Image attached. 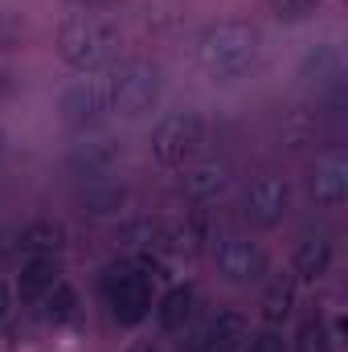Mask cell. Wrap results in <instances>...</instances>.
<instances>
[{
    "label": "cell",
    "instance_id": "obj_1",
    "mask_svg": "<svg viewBox=\"0 0 348 352\" xmlns=\"http://www.w3.org/2000/svg\"><path fill=\"white\" fill-rule=\"evenodd\" d=\"M262 37L250 21H213L197 37V66L213 82H238L259 66Z\"/></svg>",
    "mask_w": 348,
    "mask_h": 352
},
{
    "label": "cell",
    "instance_id": "obj_2",
    "mask_svg": "<svg viewBox=\"0 0 348 352\" xmlns=\"http://www.w3.org/2000/svg\"><path fill=\"white\" fill-rule=\"evenodd\" d=\"M123 41V29L111 12H66L58 25V58L78 70V74H98L115 62Z\"/></svg>",
    "mask_w": 348,
    "mask_h": 352
},
{
    "label": "cell",
    "instance_id": "obj_3",
    "mask_svg": "<svg viewBox=\"0 0 348 352\" xmlns=\"http://www.w3.org/2000/svg\"><path fill=\"white\" fill-rule=\"evenodd\" d=\"M160 274H164V266L156 258H148V254L111 263L102 270V299H107L111 316L123 328H135L140 320L152 316V307H156V278Z\"/></svg>",
    "mask_w": 348,
    "mask_h": 352
},
{
    "label": "cell",
    "instance_id": "obj_4",
    "mask_svg": "<svg viewBox=\"0 0 348 352\" xmlns=\"http://www.w3.org/2000/svg\"><path fill=\"white\" fill-rule=\"evenodd\" d=\"M209 144V123L201 111H168L156 127H152V160L160 168H188L193 160H201Z\"/></svg>",
    "mask_w": 348,
    "mask_h": 352
},
{
    "label": "cell",
    "instance_id": "obj_5",
    "mask_svg": "<svg viewBox=\"0 0 348 352\" xmlns=\"http://www.w3.org/2000/svg\"><path fill=\"white\" fill-rule=\"evenodd\" d=\"M107 87H111V107L123 119H140L160 102L164 90V74L156 62L148 58H127L115 70H107Z\"/></svg>",
    "mask_w": 348,
    "mask_h": 352
},
{
    "label": "cell",
    "instance_id": "obj_6",
    "mask_svg": "<svg viewBox=\"0 0 348 352\" xmlns=\"http://www.w3.org/2000/svg\"><path fill=\"white\" fill-rule=\"evenodd\" d=\"M58 115H62V123L74 127V131H94L98 123H107V119L115 115V107H111V87H107V70L83 74L78 82H70V87L62 90V98H58Z\"/></svg>",
    "mask_w": 348,
    "mask_h": 352
},
{
    "label": "cell",
    "instance_id": "obj_7",
    "mask_svg": "<svg viewBox=\"0 0 348 352\" xmlns=\"http://www.w3.org/2000/svg\"><path fill=\"white\" fill-rule=\"evenodd\" d=\"M213 263H217V270H221L226 283H238V287L259 283L262 274H266V254H262V246L250 234H234V230L213 238Z\"/></svg>",
    "mask_w": 348,
    "mask_h": 352
},
{
    "label": "cell",
    "instance_id": "obj_8",
    "mask_svg": "<svg viewBox=\"0 0 348 352\" xmlns=\"http://www.w3.org/2000/svg\"><path fill=\"white\" fill-rule=\"evenodd\" d=\"M287 209H291V184L283 176L259 173V176L246 180V188H242V213H246L250 226L274 230L287 217Z\"/></svg>",
    "mask_w": 348,
    "mask_h": 352
},
{
    "label": "cell",
    "instance_id": "obj_9",
    "mask_svg": "<svg viewBox=\"0 0 348 352\" xmlns=\"http://www.w3.org/2000/svg\"><path fill=\"white\" fill-rule=\"evenodd\" d=\"M123 164V144L115 135H87L83 144H74V152L66 156V173L78 180H102Z\"/></svg>",
    "mask_w": 348,
    "mask_h": 352
},
{
    "label": "cell",
    "instance_id": "obj_10",
    "mask_svg": "<svg viewBox=\"0 0 348 352\" xmlns=\"http://www.w3.org/2000/svg\"><path fill=\"white\" fill-rule=\"evenodd\" d=\"M345 74H348L345 54H340V45H332V41L312 45V50L303 54V62H299V78L316 90L320 98H336V94L345 90Z\"/></svg>",
    "mask_w": 348,
    "mask_h": 352
},
{
    "label": "cell",
    "instance_id": "obj_11",
    "mask_svg": "<svg viewBox=\"0 0 348 352\" xmlns=\"http://www.w3.org/2000/svg\"><path fill=\"white\" fill-rule=\"evenodd\" d=\"M205 242H213V221H209L205 205H193L180 217L160 226V246L173 250V254H197Z\"/></svg>",
    "mask_w": 348,
    "mask_h": 352
},
{
    "label": "cell",
    "instance_id": "obj_12",
    "mask_svg": "<svg viewBox=\"0 0 348 352\" xmlns=\"http://www.w3.org/2000/svg\"><path fill=\"white\" fill-rule=\"evenodd\" d=\"M312 201L320 209H345L348 201V156L340 148H328L320 160H316V173H312Z\"/></svg>",
    "mask_w": 348,
    "mask_h": 352
},
{
    "label": "cell",
    "instance_id": "obj_13",
    "mask_svg": "<svg viewBox=\"0 0 348 352\" xmlns=\"http://www.w3.org/2000/svg\"><path fill=\"white\" fill-rule=\"evenodd\" d=\"M242 340H246V316L234 311V307H221L197 328L193 352H238Z\"/></svg>",
    "mask_w": 348,
    "mask_h": 352
},
{
    "label": "cell",
    "instance_id": "obj_14",
    "mask_svg": "<svg viewBox=\"0 0 348 352\" xmlns=\"http://www.w3.org/2000/svg\"><path fill=\"white\" fill-rule=\"evenodd\" d=\"M230 188V164L221 160H193L180 176V197L188 205H209Z\"/></svg>",
    "mask_w": 348,
    "mask_h": 352
},
{
    "label": "cell",
    "instance_id": "obj_15",
    "mask_svg": "<svg viewBox=\"0 0 348 352\" xmlns=\"http://www.w3.org/2000/svg\"><path fill=\"white\" fill-rule=\"evenodd\" d=\"M62 278V266H58V254H41V258H25L21 263V274H17V287L12 295L21 303H37L54 283Z\"/></svg>",
    "mask_w": 348,
    "mask_h": 352
},
{
    "label": "cell",
    "instance_id": "obj_16",
    "mask_svg": "<svg viewBox=\"0 0 348 352\" xmlns=\"http://www.w3.org/2000/svg\"><path fill=\"white\" fill-rule=\"evenodd\" d=\"M332 263H336L332 238H328V234H316V238H303V242H299V250H295V258H291V274L303 278V283H320V278L332 270Z\"/></svg>",
    "mask_w": 348,
    "mask_h": 352
},
{
    "label": "cell",
    "instance_id": "obj_17",
    "mask_svg": "<svg viewBox=\"0 0 348 352\" xmlns=\"http://www.w3.org/2000/svg\"><path fill=\"white\" fill-rule=\"evenodd\" d=\"M66 246V226L54 221V217H37L29 221L21 234H17V250L25 258H41V254H62Z\"/></svg>",
    "mask_w": 348,
    "mask_h": 352
},
{
    "label": "cell",
    "instance_id": "obj_18",
    "mask_svg": "<svg viewBox=\"0 0 348 352\" xmlns=\"http://www.w3.org/2000/svg\"><path fill=\"white\" fill-rule=\"evenodd\" d=\"M193 307H197V287L193 283H173L160 299H156V324L164 332H180L188 320H193Z\"/></svg>",
    "mask_w": 348,
    "mask_h": 352
},
{
    "label": "cell",
    "instance_id": "obj_19",
    "mask_svg": "<svg viewBox=\"0 0 348 352\" xmlns=\"http://www.w3.org/2000/svg\"><path fill=\"white\" fill-rule=\"evenodd\" d=\"M123 205H127V188L115 184L111 176H102V180H83V188H78V209L90 213V217H111V213H119Z\"/></svg>",
    "mask_w": 348,
    "mask_h": 352
},
{
    "label": "cell",
    "instance_id": "obj_20",
    "mask_svg": "<svg viewBox=\"0 0 348 352\" xmlns=\"http://www.w3.org/2000/svg\"><path fill=\"white\" fill-rule=\"evenodd\" d=\"M291 307H295V274H279L262 291V320H266V328L283 324L291 316Z\"/></svg>",
    "mask_w": 348,
    "mask_h": 352
},
{
    "label": "cell",
    "instance_id": "obj_21",
    "mask_svg": "<svg viewBox=\"0 0 348 352\" xmlns=\"http://www.w3.org/2000/svg\"><path fill=\"white\" fill-rule=\"evenodd\" d=\"M37 303H41V316H45L50 324H66V320H74V316H78V291H74L66 278H58V283L37 299Z\"/></svg>",
    "mask_w": 348,
    "mask_h": 352
},
{
    "label": "cell",
    "instance_id": "obj_22",
    "mask_svg": "<svg viewBox=\"0 0 348 352\" xmlns=\"http://www.w3.org/2000/svg\"><path fill=\"white\" fill-rule=\"evenodd\" d=\"M295 352H332V332L324 316H307L295 332Z\"/></svg>",
    "mask_w": 348,
    "mask_h": 352
},
{
    "label": "cell",
    "instance_id": "obj_23",
    "mask_svg": "<svg viewBox=\"0 0 348 352\" xmlns=\"http://www.w3.org/2000/svg\"><path fill=\"white\" fill-rule=\"evenodd\" d=\"M25 41H29V21H25L17 8H4V4H0V54L21 50Z\"/></svg>",
    "mask_w": 348,
    "mask_h": 352
},
{
    "label": "cell",
    "instance_id": "obj_24",
    "mask_svg": "<svg viewBox=\"0 0 348 352\" xmlns=\"http://www.w3.org/2000/svg\"><path fill=\"white\" fill-rule=\"evenodd\" d=\"M316 119L307 115V111H295L291 119H287V127H283V140H287V148H303V144H312L316 140Z\"/></svg>",
    "mask_w": 348,
    "mask_h": 352
},
{
    "label": "cell",
    "instance_id": "obj_25",
    "mask_svg": "<svg viewBox=\"0 0 348 352\" xmlns=\"http://www.w3.org/2000/svg\"><path fill=\"white\" fill-rule=\"evenodd\" d=\"M320 4H324V0H270L274 16H279V21H287V25L316 16V12H320Z\"/></svg>",
    "mask_w": 348,
    "mask_h": 352
},
{
    "label": "cell",
    "instance_id": "obj_26",
    "mask_svg": "<svg viewBox=\"0 0 348 352\" xmlns=\"http://www.w3.org/2000/svg\"><path fill=\"white\" fill-rule=\"evenodd\" d=\"M246 344V352H283V336L274 332V328H262V332H254L250 340H242Z\"/></svg>",
    "mask_w": 348,
    "mask_h": 352
},
{
    "label": "cell",
    "instance_id": "obj_27",
    "mask_svg": "<svg viewBox=\"0 0 348 352\" xmlns=\"http://www.w3.org/2000/svg\"><path fill=\"white\" fill-rule=\"evenodd\" d=\"M66 4H70V12H111L123 0H66Z\"/></svg>",
    "mask_w": 348,
    "mask_h": 352
},
{
    "label": "cell",
    "instance_id": "obj_28",
    "mask_svg": "<svg viewBox=\"0 0 348 352\" xmlns=\"http://www.w3.org/2000/svg\"><path fill=\"white\" fill-rule=\"evenodd\" d=\"M12 299H17V295H12V287L0 278V324H4V320H8V311H12Z\"/></svg>",
    "mask_w": 348,
    "mask_h": 352
},
{
    "label": "cell",
    "instance_id": "obj_29",
    "mask_svg": "<svg viewBox=\"0 0 348 352\" xmlns=\"http://www.w3.org/2000/svg\"><path fill=\"white\" fill-rule=\"evenodd\" d=\"M12 90H17V78H12V70H4V66H0V102H4Z\"/></svg>",
    "mask_w": 348,
    "mask_h": 352
},
{
    "label": "cell",
    "instance_id": "obj_30",
    "mask_svg": "<svg viewBox=\"0 0 348 352\" xmlns=\"http://www.w3.org/2000/svg\"><path fill=\"white\" fill-rule=\"evenodd\" d=\"M4 156H8V131L0 127V164H4Z\"/></svg>",
    "mask_w": 348,
    "mask_h": 352
}]
</instances>
